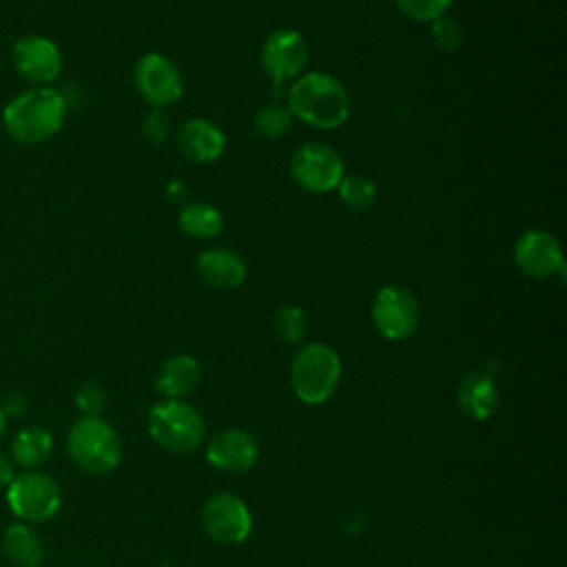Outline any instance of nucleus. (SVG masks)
<instances>
[{"label":"nucleus","mask_w":567,"mask_h":567,"mask_svg":"<svg viewBox=\"0 0 567 567\" xmlns=\"http://www.w3.org/2000/svg\"><path fill=\"white\" fill-rule=\"evenodd\" d=\"M66 117V100L55 86H31L2 109L4 133L27 146L55 137Z\"/></svg>","instance_id":"obj_1"},{"label":"nucleus","mask_w":567,"mask_h":567,"mask_svg":"<svg viewBox=\"0 0 567 567\" xmlns=\"http://www.w3.org/2000/svg\"><path fill=\"white\" fill-rule=\"evenodd\" d=\"M288 111L292 117L315 128H337L350 115V97L346 86L330 73L310 71L299 75L288 89Z\"/></svg>","instance_id":"obj_2"},{"label":"nucleus","mask_w":567,"mask_h":567,"mask_svg":"<svg viewBox=\"0 0 567 567\" xmlns=\"http://www.w3.org/2000/svg\"><path fill=\"white\" fill-rule=\"evenodd\" d=\"M341 379V359L326 343L301 346L290 363V385L295 396L306 405L328 401Z\"/></svg>","instance_id":"obj_3"},{"label":"nucleus","mask_w":567,"mask_h":567,"mask_svg":"<svg viewBox=\"0 0 567 567\" xmlns=\"http://www.w3.org/2000/svg\"><path fill=\"white\" fill-rule=\"evenodd\" d=\"M66 452L80 470L106 474L122 461V441L102 416H80L66 434Z\"/></svg>","instance_id":"obj_4"},{"label":"nucleus","mask_w":567,"mask_h":567,"mask_svg":"<svg viewBox=\"0 0 567 567\" xmlns=\"http://www.w3.org/2000/svg\"><path fill=\"white\" fill-rule=\"evenodd\" d=\"M151 439L175 454H188L199 447L206 434L202 414L182 399H166L148 412Z\"/></svg>","instance_id":"obj_5"},{"label":"nucleus","mask_w":567,"mask_h":567,"mask_svg":"<svg viewBox=\"0 0 567 567\" xmlns=\"http://www.w3.org/2000/svg\"><path fill=\"white\" fill-rule=\"evenodd\" d=\"M4 501L16 520L27 525H40L51 520L60 505V485L40 470H22L4 487Z\"/></svg>","instance_id":"obj_6"},{"label":"nucleus","mask_w":567,"mask_h":567,"mask_svg":"<svg viewBox=\"0 0 567 567\" xmlns=\"http://www.w3.org/2000/svg\"><path fill=\"white\" fill-rule=\"evenodd\" d=\"M290 175L308 193H330L343 177V159L330 144L308 142L292 153Z\"/></svg>","instance_id":"obj_7"},{"label":"nucleus","mask_w":567,"mask_h":567,"mask_svg":"<svg viewBox=\"0 0 567 567\" xmlns=\"http://www.w3.org/2000/svg\"><path fill=\"white\" fill-rule=\"evenodd\" d=\"M370 317L381 337L401 341L419 326V301L405 286L388 284L374 295Z\"/></svg>","instance_id":"obj_8"},{"label":"nucleus","mask_w":567,"mask_h":567,"mask_svg":"<svg viewBox=\"0 0 567 567\" xmlns=\"http://www.w3.org/2000/svg\"><path fill=\"white\" fill-rule=\"evenodd\" d=\"M11 62L16 73L31 86H51L62 73V51L60 47L38 33L22 35L13 42Z\"/></svg>","instance_id":"obj_9"},{"label":"nucleus","mask_w":567,"mask_h":567,"mask_svg":"<svg viewBox=\"0 0 567 567\" xmlns=\"http://www.w3.org/2000/svg\"><path fill=\"white\" fill-rule=\"evenodd\" d=\"M199 520L204 532L221 545L244 543L252 529V516L246 503L228 492H219L206 498L199 512Z\"/></svg>","instance_id":"obj_10"},{"label":"nucleus","mask_w":567,"mask_h":567,"mask_svg":"<svg viewBox=\"0 0 567 567\" xmlns=\"http://www.w3.org/2000/svg\"><path fill=\"white\" fill-rule=\"evenodd\" d=\"M259 62L275 84L295 82L308 64L306 38L295 29H275L266 35Z\"/></svg>","instance_id":"obj_11"},{"label":"nucleus","mask_w":567,"mask_h":567,"mask_svg":"<svg viewBox=\"0 0 567 567\" xmlns=\"http://www.w3.org/2000/svg\"><path fill=\"white\" fill-rule=\"evenodd\" d=\"M140 95L153 106L164 109L182 97L184 80L177 64L162 53H146L137 60L133 71Z\"/></svg>","instance_id":"obj_12"},{"label":"nucleus","mask_w":567,"mask_h":567,"mask_svg":"<svg viewBox=\"0 0 567 567\" xmlns=\"http://www.w3.org/2000/svg\"><path fill=\"white\" fill-rule=\"evenodd\" d=\"M514 264L529 279H549L565 275V257L558 239L543 230L529 228L514 244Z\"/></svg>","instance_id":"obj_13"},{"label":"nucleus","mask_w":567,"mask_h":567,"mask_svg":"<svg viewBox=\"0 0 567 567\" xmlns=\"http://www.w3.org/2000/svg\"><path fill=\"white\" fill-rule=\"evenodd\" d=\"M259 458V445L252 434L226 427L215 432L206 443V461L221 472H246Z\"/></svg>","instance_id":"obj_14"},{"label":"nucleus","mask_w":567,"mask_h":567,"mask_svg":"<svg viewBox=\"0 0 567 567\" xmlns=\"http://www.w3.org/2000/svg\"><path fill=\"white\" fill-rule=\"evenodd\" d=\"M175 144L188 162L208 164L224 153L226 137L217 124L202 117H193L177 128Z\"/></svg>","instance_id":"obj_15"},{"label":"nucleus","mask_w":567,"mask_h":567,"mask_svg":"<svg viewBox=\"0 0 567 567\" xmlns=\"http://www.w3.org/2000/svg\"><path fill=\"white\" fill-rule=\"evenodd\" d=\"M195 268H197L199 279L217 290L239 288L248 275L244 257L239 252H235L230 248H221V246L206 248L197 257Z\"/></svg>","instance_id":"obj_16"},{"label":"nucleus","mask_w":567,"mask_h":567,"mask_svg":"<svg viewBox=\"0 0 567 567\" xmlns=\"http://www.w3.org/2000/svg\"><path fill=\"white\" fill-rule=\"evenodd\" d=\"M456 405L472 421H487L498 405V388L489 372L472 370L456 388Z\"/></svg>","instance_id":"obj_17"},{"label":"nucleus","mask_w":567,"mask_h":567,"mask_svg":"<svg viewBox=\"0 0 567 567\" xmlns=\"http://www.w3.org/2000/svg\"><path fill=\"white\" fill-rule=\"evenodd\" d=\"M0 547L13 567H40L44 560V540L33 529V525L20 520H13L4 527Z\"/></svg>","instance_id":"obj_18"},{"label":"nucleus","mask_w":567,"mask_h":567,"mask_svg":"<svg viewBox=\"0 0 567 567\" xmlns=\"http://www.w3.org/2000/svg\"><path fill=\"white\" fill-rule=\"evenodd\" d=\"M199 379L202 368L193 357L173 354L159 365L155 374V390L166 399H182L199 385Z\"/></svg>","instance_id":"obj_19"},{"label":"nucleus","mask_w":567,"mask_h":567,"mask_svg":"<svg viewBox=\"0 0 567 567\" xmlns=\"http://www.w3.org/2000/svg\"><path fill=\"white\" fill-rule=\"evenodd\" d=\"M53 454V436L40 425H24L11 436L9 456L16 467L38 470Z\"/></svg>","instance_id":"obj_20"},{"label":"nucleus","mask_w":567,"mask_h":567,"mask_svg":"<svg viewBox=\"0 0 567 567\" xmlns=\"http://www.w3.org/2000/svg\"><path fill=\"white\" fill-rule=\"evenodd\" d=\"M179 228L195 239H213L224 228L221 213L206 202H190L177 215Z\"/></svg>","instance_id":"obj_21"},{"label":"nucleus","mask_w":567,"mask_h":567,"mask_svg":"<svg viewBox=\"0 0 567 567\" xmlns=\"http://www.w3.org/2000/svg\"><path fill=\"white\" fill-rule=\"evenodd\" d=\"M337 190L350 210H368L377 202V184L365 175H343Z\"/></svg>","instance_id":"obj_22"},{"label":"nucleus","mask_w":567,"mask_h":567,"mask_svg":"<svg viewBox=\"0 0 567 567\" xmlns=\"http://www.w3.org/2000/svg\"><path fill=\"white\" fill-rule=\"evenodd\" d=\"M290 122H292V115L286 104L272 102V104L261 106L255 113V128L261 137H268V140L286 135V131L290 128Z\"/></svg>","instance_id":"obj_23"},{"label":"nucleus","mask_w":567,"mask_h":567,"mask_svg":"<svg viewBox=\"0 0 567 567\" xmlns=\"http://www.w3.org/2000/svg\"><path fill=\"white\" fill-rule=\"evenodd\" d=\"M272 326H275V332L281 341L299 343L301 337L306 334V315L299 306L286 303V306H279L275 310Z\"/></svg>","instance_id":"obj_24"},{"label":"nucleus","mask_w":567,"mask_h":567,"mask_svg":"<svg viewBox=\"0 0 567 567\" xmlns=\"http://www.w3.org/2000/svg\"><path fill=\"white\" fill-rule=\"evenodd\" d=\"M454 0H394L401 13L419 22H432L447 13Z\"/></svg>","instance_id":"obj_25"},{"label":"nucleus","mask_w":567,"mask_h":567,"mask_svg":"<svg viewBox=\"0 0 567 567\" xmlns=\"http://www.w3.org/2000/svg\"><path fill=\"white\" fill-rule=\"evenodd\" d=\"M73 401L82 416H100V412L106 405V390L97 381H84L78 385Z\"/></svg>","instance_id":"obj_26"},{"label":"nucleus","mask_w":567,"mask_h":567,"mask_svg":"<svg viewBox=\"0 0 567 567\" xmlns=\"http://www.w3.org/2000/svg\"><path fill=\"white\" fill-rule=\"evenodd\" d=\"M432 40L439 49H445V51L458 49L463 42L461 24L450 16H441L436 20H432Z\"/></svg>","instance_id":"obj_27"},{"label":"nucleus","mask_w":567,"mask_h":567,"mask_svg":"<svg viewBox=\"0 0 567 567\" xmlns=\"http://www.w3.org/2000/svg\"><path fill=\"white\" fill-rule=\"evenodd\" d=\"M142 131H144V135H146L151 142H155V144H159V142H164V140L168 137L171 124H168V117L162 113V109H153V111L144 117Z\"/></svg>","instance_id":"obj_28"},{"label":"nucleus","mask_w":567,"mask_h":567,"mask_svg":"<svg viewBox=\"0 0 567 567\" xmlns=\"http://www.w3.org/2000/svg\"><path fill=\"white\" fill-rule=\"evenodd\" d=\"M0 403H2V410H4V414L11 419V416H22L24 412H27V408H29V399H27V394L24 392H20V390H11L9 394H4L2 399H0Z\"/></svg>","instance_id":"obj_29"},{"label":"nucleus","mask_w":567,"mask_h":567,"mask_svg":"<svg viewBox=\"0 0 567 567\" xmlns=\"http://www.w3.org/2000/svg\"><path fill=\"white\" fill-rule=\"evenodd\" d=\"M16 474H18V472H16V465H13L11 456L0 450V487L4 489V487L13 481Z\"/></svg>","instance_id":"obj_30"},{"label":"nucleus","mask_w":567,"mask_h":567,"mask_svg":"<svg viewBox=\"0 0 567 567\" xmlns=\"http://www.w3.org/2000/svg\"><path fill=\"white\" fill-rule=\"evenodd\" d=\"M7 421H9V416L4 414L2 403H0V441H2V439H4V434H7Z\"/></svg>","instance_id":"obj_31"}]
</instances>
